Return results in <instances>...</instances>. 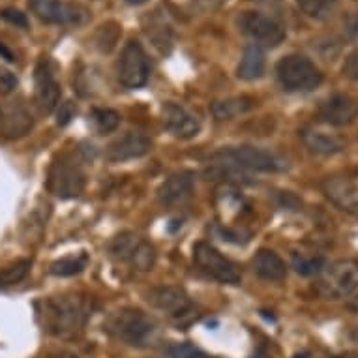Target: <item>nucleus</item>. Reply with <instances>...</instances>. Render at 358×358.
<instances>
[{
  "mask_svg": "<svg viewBox=\"0 0 358 358\" xmlns=\"http://www.w3.org/2000/svg\"><path fill=\"white\" fill-rule=\"evenodd\" d=\"M347 310L352 311V313H357L358 315V294L355 296V299H351L349 302H347Z\"/></svg>",
  "mask_w": 358,
  "mask_h": 358,
  "instance_id": "nucleus-36",
  "label": "nucleus"
},
{
  "mask_svg": "<svg viewBox=\"0 0 358 358\" xmlns=\"http://www.w3.org/2000/svg\"><path fill=\"white\" fill-rule=\"evenodd\" d=\"M199 2H203V4H205V6L206 8H208V6H214V4H216V2H220V0H199Z\"/></svg>",
  "mask_w": 358,
  "mask_h": 358,
  "instance_id": "nucleus-41",
  "label": "nucleus"
},
{
  "mask_svg": "<svg viewBox=\"0 0 358 358\" xmlns=\"http://www.w3.org/2000/svg\"><path fill=\"white\" fill-rule=\"evenodd\" d=\"M152 150V141L145 134L139 131H128L124 136L117 137L115 141L107 147L106 158L111 164H122L129 159H139L147 156Z\"/></svg>",
  "mask_w": 358,
  "mask_h": 358,
  "instance_id": "nucleus-17",
  "label": "nucleus"
},
{
  "mask_svg": "<svg viewBox=\"0 0 358 358\" xmlns=\"http://www.w3.org/2000/svg\"><path fill=\"white\" fill-rule=\"evenodd\" d=\"M358 117V101L349 94H332L319 106V118L330 126H349Z\"/></svg>",
  "mask_w": 358,
  "mask_h": 358,
  "instance_id": "nucleus-18",
  "label": "nucleus"
},
{
  "mask_svg": "<svg viewBox=\"0 0 358 358\" xmlns=\"http://www.w3.org/2000/svg\"><path fill=\"white\" fill-rule=\"evenodd\" d=\"M126 4H129V6H141V4H145V2H148V0H124Z\"/></svg>",
  "mask_w": 358,
  "mask_h": 358,
  "instance_id": "nucleus-38",
  "label": "nucleus"
},
{
  "mask_svg": "<svg viewBox=\"0 0 358 358\" xmlns=\"http://www.w3.org/2000/svg\"><path fill=\"white\" fill-rule=\"evenodd\" d=\"M0 17L8 21V23L15 24L19 29H27L29 27V19L24 15L23 12H19V10H13V8H4V10H0Z\"/></svg>",
  "mask_w": 358,
  "mask_h": 358,
  "instance_id": "nucleus-31",
  "label": "nucleus"
},
{
  "mask_svg": "<svg viewBox=\"0 0 358 358\" xmlns=\"http://www.w3.org/2000/svg\"><path fill=\"white\" fill-rule=\"evenodd\" d=\"M73 115H76V111H73V103H70V101H66V103H60L59 120H57V122H59L60 126H64V124H68L71 118H73Z\"/></svg>",
  "mask_w": 358,
  "mask_h": 358,
  "instance_id": "nucleus-34",
  "label": "nucleus"
},
{
  "mask_svg": "<svg viewBox=\"0 0 358 358\" xmlns=\"http://www.w3.org/2000/svg\"><path fill=\"white\" fill-rule=\"evenodd\" d=\"M276 77L285 92H310L323 83V73L304 55H287L276 66Z\"/></svg>",
  "mask_w": 358,
  "mask_h": 358,
  "instance_id": "nucleus-4",
  "label": "nucleus"
},
{
  "mask_svg": "<svg viewBox=\"0 0 358 358\" xmlns=\"http://www.w3.org/2000/svg\"><path fill=\"white\" fill-rule=\"evenodd\" d=\"M300 137H302L306 148L310 152L319 154V156H334V154H340L345 148L340 137L319 128L302 129Z\"/></svg>",
  "mask_w": 358,
  "mask_h": 358,
  "instance_id": "nucleus-21",
  "label": "nucleus"
},
{
  "mask_svg": "<svg viewBox=\"0 0 358 358\" xmlns=\"http://www.w3.org/2000/svg\"><path fill=\"white\" fill-rule=\"evenodd\" d=\"M103 329L117 341L124 345L137 347V349L152 345L158 338L156 321L139 308H129V306L109 313Z\"/></svg>",
  "mask_w": 358,
  "mask_h": 358,
  "instance_id": "nucleus-2",
  "label": "nucleus"
},
{
  "mask_svg": "<svg viewBox=\"0 0 358 358\" xmlns=\"http://www.w3.org/2000/svg\"><path fill=\"white\" fill-rule=\"evenodd\" d=\"M194 263L206 276L225 285H241L242 274L229 257L208 242H197L194 246Z\"/></svg>",
  "mask_w": 358,
  "mask_h": 358,
  "instance_id": "nucleus-7",
  "label": "nucleus"
},
{
  "mask_svg": "<svg viewBox=\"0 0 358 358\" xmlns=\"http://www.w3.org/2000/svg\"><path fill=\"white\" fill-rule=\"evenodd\" d=\"M90 118H92V124L100 134H111L120 124V115L115 109H107V107L94 109Z\"/></svg>",
  "mask_w": 358,
  "mask_h": 358,
  "instance_id": "nucleus-26",
  "label": "nucleus"
},
{
  "mask_svg": "<svg viewBox=\"0 0 358 358\" xmlns=\"http://www.w3.org/2000/svg\"><path fill=\"white\" fill-rule=\"evenodd\" d=\"M296 358H306V357H304V355H299V357H296Z\"/></svg>",
  "mask_w": 358,
  "mask_h": 358,
  "instance_id": "nucleus-42",
  "label": "nucleus"
},
{
  "mask_svg": "<svg viewBox=\"0 0 358 358\" xmlns=\"http://www.w3.org/2000/svg\"><path fill=\"white\" fill-rule=\"evenodd\" d=\"M194 176L189 175V173H176V175H171L159 186L158 199L167 208H176V206L186 205L194 197Z\"/></svg>",
  "mask_w": 358,
  "mask_h": 358,
  "instance_id": "nucleus-19",
  "label": "nucleus"
},
{
  "mask_svg": "<svg viewBox=\"0 0 358 358\" xmlns=\"http://www.w3.org/2000/svg\"><path fill=\"white\" fill-rule=\"evenodd\" d=\"M30 268H32V261L30 259H17L8 266L0 271V289H8L12 285H17L29 276Z\"/></svg>",
  "mask_w": 358,
  "mask_h": 358,
  "instance_id": "nucleus-24",
  "label": "nucleus"
},
{
  "mask_svg": "<svg viewBox=\"0 0 358 358\" xmlns=\"http://www.w3.org/2000/svg\"><path fill=\"white\" fill-rule=\"evenodd\" d=\"M214 158L220 159V164L233 165L236 169L257 171V173H280L287 169V164L278 154L252 145L222 148L220 152L214 154Z\"/></svg>",
  "mask_w": 358,
  "mask_h": 358,
  "instance_id": "nucleus-5",
  "label": "nucleus"
},
{
  "mask_svg": "<svg viewBox=\"0 0 358 358\" xmlns=\"http://www.w3.org/2000/svg\"><path fill=\"white\" fill-rule=\"evenodd\" d=\"M118 81L126 88H141L150 77V62L139 41L129 40L124 45L117 64Z\"/></svg>",
  "mask_w": 358,
  "mask_h": 358,
  "instance_id": "nucleus-10",
  "label": "nucleus"
},
{
  "mask_svg": "<svg viewBox=\"0 0 358 358\" xmlns=\"http://www.w3.org/2000/svg\"><path fill=\"white\" fill-rule=\"evenodd\" d=\"M324 197L340 210L358 217V184L349 176L332 175L321 182Z\"/></svg>",
  "mask_w": 358,
  "mask_h": 358,
  "instance_id": "nucleus-15",
  "label": "nucleus"
},
{
  "mask_svg": "<svg viewBox=\"0 0 358 358\" xmlns=\"http://www.w3.org/2000/svg\"><path fill=\"white\" fill-rule=\"evenodd\" d=\"M349 340H351L352 343H358V327H357V329H352L351 332H349Z\"/></svg>",
  "mask_w": 358,
  "mask_h": 358,
  "instance_id": "nucleus-37",
  "label": "nucleus"
},
{
  "mask_svg": "<svg viewBox=\"0 0 358 358\" xmlns=\"http://www.w3.org/2000/svg\"><path fill=\"white\" fill-rule=\"evenodd\" d=\"M255 107V100L250 96H235V98H225L216 100L210 106V113L216 120H233L241 117L244 113L252 111Z\"/></svg>",
  "mask_w": 358,
  "mask_h": 358,
  "instance_id": "nucleus-23",
  "label": "nucleus"
},
{
  "mask_svg": "<svg viewBox=\"0 0 358 358\" xmlns=\"http://www.w3.org/2000/svg\"><path fill=\"white\" fill-rule=\"evenodd\" d=\"M34 128V117L21 100L0 101V137L15 141L29 136Z\"/></svg>",
  "mask_w": 358,
  "mask_h": 358,
  "instance_id": "nucleus-11",
  "label": "nucleus"
},
{
  "mask_svg": "<svg viewBox=\"0 0 358 358\" xmlns=\"http://www.w3.org/2000/svg\"><path fill=\"white\" fill-rule=\"evenodd\" d=\"M88 264V257L85 253L81 255H68V257H62L59 261H55L51 264V274L55 276H76L79 272H83L87 268Z\"/></svg>",
  "mask_w": 358,
  "mask_h": 358,
  "instance_id": "nucleus-25",
  "label": "nucleus"
},
{
  "mask_svg": "<svg viewBox=\"0 0 358 358\" xmlns=\"http://www.w3.org/2000/svg\"><path fill=\"white\" fill-rule=\"evenodd\" d=\"M162 117H164L165 129L176 139H194L195 136H199V117L180 103L167 101L162 109Z\"/></svg>",
  "mask_w": 358,
  "mask_h": 358,
  "instance_id": "nucleus-16",
  "label": "nucleus"
},
{
  "mask_svg": "<svg viewBox=\"0 0 358 358\" xmlns=\"http://www.w3.org/2000/svg\"><path fill=\"white\" fill-rule=\"evenodd\" d=\"M332 358H358V352H343V355H336Z\"/></svg>",
  "mask_w": 358,
  "mask_h": 358,
  "instance_id": "nucleus-39",
  "label": "nucleus"
},
{
  "mask_svg": "<svg viewBox=\"0 0 358 358\" xmlns=\"http://www.w3.org/2000/svg\"><path fill=\"white\" fill-rule=\"evenodd\" d=\"M358 289V263L352 259H340L323 268L317 283V293L327 300H340L351 296Z\"/></svg>",
  "mask_w": 358,
  "mask_h": 358,
  "instance_id": "nucleus-6",
  "label": "nucleus"
},
{
  "mask_svg": "<svg viewBox=\"0 0 358 358\" xmlns=\"http://www.w3.org/2000/svg\"><path fill=\"white\" fill-rule=\"evenodd\" d=\"M118 34H120V27L117 23L111 21V23L101 24L100 30H98V36H96V43H98L101 53H109L117 45Z\"/></svg>",
  "mask_w": 358,
  "mask_h": 358,
  "instance_id": "nucleus-28",
  "label": "nucleus"
},
{
  "mask_svg": "<svg viewBox=\"0 0 358 358\" xmlns=\"http://www.w3.org/2000/svg\"><path fill=\"white\" fill-rule=\"evenodd\" d=\"M264 68H266V57H264V51L259 45H250V48L244 49L242 53L241 64L236 68V76L242 81H255V79H261L264 73Z\"/></svg>",
  "mask_w": 358,
  "mask_h": 358,
  "instance_id": "nucleus-22",
  "label": "nucleus"
},
{
  "mask_svg": "<svg viewBox=\"0 0 358 358\" xmlns=\"http://www.w3.org/2000/svg\"><path fill=\"white\" fill-rule=\"evenodd\" d=\"M36 106L43 115L53 113L60 106V83L55 77L53 66L48 59H41L34 70Z\"/></svg>",
  "mask_w": 358,
  "mask_h": 358,
  "instance_id": "nucleus-14",
  "label": "nucleus"
},
{
  "mask_svg": "<svg viewBox=\"0 0 358 358\" xmlns=\"http://www.w3.org/2000/svg\"><path fill=\"white\" fill-rule=\"evenodd\" d=\"M148 304L176 323H184L195 315V304L188 293L175 285H159V287L150 289Z\"/></svg>",
  "mask_w": 358,
  "mask_h": 358,
  "instance_id": "nucleus-9",
  "label": "nucleus"
},
{
  "mask_svg": "<svg viewBox=\"0 0 358 358\" xmlns=\"http://www.w3.org/2000/svg\"><path fill=\"white\" fill-rule=\"evenodd\" d=\"M253 272L266 282H282L287 276V264L274 250H259L252 261Z\"/></svg>",
  "mask_w": 358,
  "mask_h": 358,
  "instance_id": "nucleus-20",
  "label": "nucleus"
},
{
  "mask_svg": "<svg viewBox=\"0 0 358 358\" xmlns=\"http://www.w3.org/2000/svg\"><path fill=\"white\" fill-rule=\"evenodd\" d=\"M109 252L117 261L129 264L137 272L152 271L156 263V250L152 244L136 233H122L113 238Z\"/></svg>",
  "mask_w": 358,
  "mask_h": 358,
  "instance_id": "nucleus-8",
  "label": "nucleus"
},
{
  "mask_svg": "<svg viewBox=\"0 0 358 358\" xmlns=\"http://www.w3.org/2000/svg\"><path fill=\"white\" fill-rule=\"evenodd\" d=\"M294 271L302 274V276H311V274H319L323 272L324 261L321 257H294L293 261Z\"/></svg>",
  "mask_w": 358,
  "mask_h": 358,
  "instance_id": "nucleus-29",
  "label": "nucleus"
},
{
  "mask_svg": "<svg viewBox=\"0 0 358 358\" xmlns=\"http://www.w3.org/2000/svg\"><path fill=\"white\" fill-rule=\"evenodd\" d=\"M238 27L248 38L266 48H276L285 40V30L282 24L261 12H244L238 17Z\"/></svg>",
  "mask_w": 358,
  "mask_h": 358,
  "instance_id": "nucleus-12",
  "label": "nucleus"
},
{
  "mask_svg": "<svg viewBox=\"0 0 358 358\" xmlns=\"http://www.w3.org/2000/svg\"><path fill=\"white\" fill-rule=\"evenodd\" d=\"M169 358H214L212 355L205 352L199 347L192 345V343H176L171 347Z\"/></svg>",
  "mask_w": 358,
  "mask_h": 358,
  "instance_id": "nucleus-30",
  "label": "nucleus"
},
{
  "mask_svg": "<svg viewBox=\"0 0 358 358\" xmlns=\"http://www.w3.org/2000/svg\"><path fill=\"white\" fill-rule=\"evenodd\" d=\"M36 17L51 24H81L87 21L88 12L79 4H68L62 0H29Z\"/></svg>",
  "mask_w": 358,
  "mask_h": 358,
  "instance_id": "nucleus-13",
  "label": "nucleus"
},
{
  "mask_svg": "<svg viewBox=\"0 0 358 358\" xmlns=\"http://www.w3.org/2000/svg\"><path fill=\"white\" fill-rule=\"evenodd\" d=\"M17 77L13 76L12 71L6 70V68H0V94H12L13 90L17 88Z\"/></svg>",
  "mask_w": 358,
  "mask_h": 358,
  "instance_id": "nucleus-32",
  "label": "nucleus"
},
{
  "mask_svg": "<svg viewBox=\"0 0 358 358\" xmlns=\"http://www.w3.org/2000/svg\"><path fill=\"white\" fill-rule=\"evenodd\" d=\"M343 76L351 81L358 83V49H355L343 62Z\"/></svg>",
  "mask_w": 358,
  "mask_h": 358,
  "instance_id": "nucleus-33",
  "label": "nucleus"
},
{
  "mask_svg": "<svg viewBox=\"0 0 358 358\" xmlns=\"http://www.w3.org/2000/svg\"><path fill=\"white\" fill-rule=\"evenodd\" d=\"M304 15L311 19H324L338 4V0H296Z\"/></svg>",
  "mask_w": 358,
  "mask_h": 358,
  "instance_id": "nucleus-27",
  "label": "nucleus"
},
{
  "mask_svg": "<svg viewBox=\"0 0 358 358\" xmlns=\"http://www.w3.org/2000/svg\"><path fill=\"white\" fill-rule=\"evenodd\" d=\"M87 186V175L76 154L62 152L53 159L48 173V189L59 199H76Z\"/></svg>",
  "mask_w": 358,
  "mask_h": 358,
  "instance_id": "nucleus-3",
  "label": "nucleus"
},
{
  "mask_svg": "<svg viewBox=\"0 0 358 358\" xmlns=\"http://www.w3.org/2000/svg\"><path fill=\"white\" fill-rule=\"evenodd\" d=\"M0 57H2V59H6L8 62H15V57H13L12 51H10L4 43H0Z\"/></svg>",
  "mask_w": 358,
  "mask_h": 358,
  "instance_id": "nucleus-35",
  "label": "nucleus"
},
{
  "mask_svg": "<svg viewBox=\"0 0 358 358\" xmlns=\"http://www.w3.org/2000/svg\"><path fill=\"white\" fill-rule=\"evenodd\" d=\"M92 313V302L81 294H62L43 300L38 306V315L43 330L57 338H73L87 324Z\"/></svg>",
  "mask_w": 358,
  "mask_h": 358,
  "instance_id": "nucleus-1",
  "label": "nucleus"
},
{
  "mask_svg": "<svg viewBox=\"0 0 358 358\" xmlns=\"http://www.w3.org/2000/svg\"><path fill=\"white\" fill-rule=\"evenodd\" d=\"M53 358H79V357L71 355V352H60V355H57V357H53Z\"/></svg>",
  "mask_w": 358,
  "mask_h": 358,
  "instance_id": "nucleus-40",
  "label": "nucleus"
}]
</instances>
